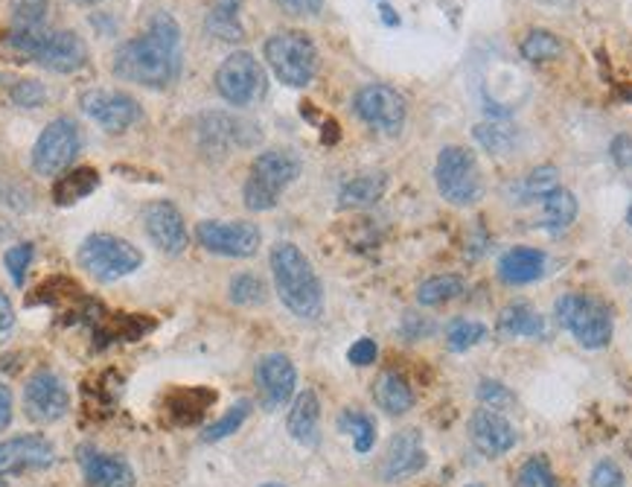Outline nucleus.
Segmentation results:
<instances>
[{"mask_svg":"<svg viewBox=\"0 0 632 487\" xmlns=\"http://www.w3.org/2000/svg\"><path fill=\"white\" fill-rule=\"evenodd\" d=\"M114 77L143 88H169L184 70L182 26L166 9L149 18L147 30L131 42H122L112 59Z\"/></svg>","mask_w":632,"mask_h":487,"instance_id":"obj_1","label":"nucleus"},{"mask_svg":"<svg viewBox=\"0 0 632 487\" xmlns=\"http://www.w3.org/2000/svg\"><path fill=\"white\" fill-rule=\"evenodd\" d=\"M271 278L289 313L304 322H313L324 313V287L318 271L295 243H278L271 248Z\"/></svg>","mask_w":632,"mask_h":487,"instance_id":"obj_2","label":"nucleus"},{"mask_svg":"<svg viewBox=\"0 0 632 487\" xmlns=\"http://www.w3.org/2000/svg\"><path fill=\"white\" fill-rule=\"evenodd\" d=\"M301 166L304 164L292 149H266V152H260L254 158L251 173L245 178V208L254 210V213L278 208L283 190L289 184H295V178L301 175Z\"/></svg>","mask_w":632,"mask_h":487,"instance_id":"obj_3","label":"nucleus"},{"mask_svg":"<svg viewBox=\"0 0 632 487\" xmlns=\"http://www.w3.org/2000/svg\"><path fill=\"white\" fill-rule=\"evenodd\" d=\"M271 73L289 88H306L318 73V47L301 30H278L262 44Z\"/></svg>","mask_w":632,"mask_h":487,"instance_id":"obj_4","label":"nucleus"},{"mask_svg":"<svg viewBox=\"0 0 632 487\" xmlns=\"http://www.w3.org/2000/svg\"><path fill=\"white\" fill-rule=\"evenodd\" d=\"M554 313L560 327L572 333L583 348L600 350L612 341L616 318H612V310L598 298L569 292V295L557 298Z\"/></svg>","mask_w":632,"mask_h":487,"instance_id":"obj_5","label":"nucleus"},{"mask_svg":"<svg viewBox=\"0 0 632 487\" xmlns=\"http://www.w3.org/2000/svg\"><path fill=\"white\" fill-rule=\"evenodd\" d=\"M434 184L449 205L469 208L484 196V178L476 155L467 147H446L434 164Z\"/></svg>","mask_w":632,"mask_h":487,"instance_id":"obj_6","label":"nucleus"},{"mask_svg":"<svg viewBox=\"0 0 632 487\" xmlns=\"http://www.w3.org/2000/svg\"><path fill=\"white\" fill-rule=\"evenodd\" d=\"M140 263H143L140 248L122 236L91 234L85 243L79 245V266L103 283L129 278L131 271L140 269Z\"/></svg>","mask_w":632,"mask_h":487,"instance_id":"obj_7","label":"nucleus"},{"mask_svg":"<svg viewBox=\"0 0 632 487\" xmlns=\"http://www.w3.org/2000/svg\"><path fill=\"white\" fill-rule=\"evenodd\" d=\"M216 91L227 105L245 108V105L260 103L269 88L266 70H262L260 59L248 50L231 53L222 65L216 68Z\"/></svg>","mask_w":632,"mask_h":487,"instance_id":"obj_8","label":"nucleus"},{"mask_svg":"<svg viewBox=\"0 0 632 487\" xmlns=\"http://www.w3.org/2000/svg\"><path fill=\"white\" fill-rule=\"evenodd\" d=\"M353 112L364 126H371L382 135H399L406 126L408 105L397 88L371 82V85H362L355 91Z\"/></svg>","mask_w":632,"mask_h":487,"instance_id":"obj_9","label":"nucleus"},{"mask_svg":"<svg viewBox=\"0 0 632 487\" xmlns=\"http://www.w3.org/2000/svg\"><path fill=\"white\" fill-rule=\"evenodd\" d=\"M82 149L79 123L70 117H56L44 126L33 147V170L38 175H59Z\"/></svg>","mask_w":632,"mask_h":487,"instance_id":"obj_10","label":"nucleus"},{"mask_svg":"<svg viewBox=\"0 0 632 487\" xmlns=\"http://www.w3.org/2000/svg\"><path fill=\"white\" fill-rule=\"evenodd\" d=\"M196 240L204 252L219 254V257H254L260 252L262 234L254 222H219V219H208L199 222L196 228Z\"/></svg>","mask_w":632,"mask_h":487,"instance_id":"obj_11","label":"nucleus"},{"mask_svg":"<svg viewBox=\"0 0 632 487\" xmlns=\"http://www.w3.org/2000/svg\"><path fill=\"white\" fill-rule=\"evenodd\" d=\"M70 411V392L52 371H35L24 385V415L38 427L56 424Z\"/></svg>","mask_w":632,"mask_h":487,"instance_id":"obj_12","label":"nucleus"},{"mask_svg":"<svg viewBox=\"0 0 632 487\" xmlns=\"http://www.w3.org/2000/svg\"><path fill=\"white\" fill-rule=\"evenodd\" d=\"M82 112L103 126L105 131H126L140 120L138 100L126 91H108V88H91L79 96Z\"/></svg>","mask_w":632,"mask_h":487,"instance_id":"obj_13","label":"nucleus"},{"mask_svg":"<svg viewBox=\"0 0 632 487\" xmlns=\"http://www.w3.org/2000/svg\"><path fill=\"white\" fill-rule=\"evenodd\" d=\"M196 129H199L201 149L219 152V155H227V152H234V149L251 147V143L260 140V131H257L254 123L239 120V117L225 112L201 114Z\"/></svg>","mask_w":632,"mask_h":487,"instance_id":"obj_14","label":"nucleus"},{"mask_svg":"<svg viewBox=\"0 0 632 487\" xmlns=\"http://www.w3.org/2000/svg\"><path fill=\"white\" fill-rule=\"evenodd\" d=\"M143 228H147L149 240H152L161 252L169 254V257L184 254V248L190 243L184 213L175 208L173 201L166 199L149 201L147 208H143Z\"/></svg>","mask_w":632,"mask_h":487,"instance_id":"obj_15","label":"nucleus"},{"mask_svg":"<svg viewBox=\"0 0 632 487\" xmlns=\"http://www.w3.org/2000/svg\"><path fill=\"white\" fill-rule=\"evenodd\" d=\"M56 464V447L44 436H21L0 441V476L47 471Z\"/></svg>","mask_w":632,"mask_h":487,"instance_id":"obj_16","label":"nucleus"},{"mask_svg":"<svg viewBox=\"0 0 632 487\" xmlns=\"http://www.w3.org/2000/svg\"><path fill=\"white\" fill-rule=\"evenodd\" d=\"M469 441L476 444V450L487 459H499V455L511 453L519 432L511 420L504 418L502 411L495 409H476L469 418Z\"/></svg>","mask_w":632,"mask_h":487,"instance_id":"obj_17","label":"nucleus"},{"mask_svg":"<svg viewBox=\"0 0 632 487\" xmlns=\"http://www.w3.org/2000/svg\"><path fill=\"white\" fill-rule=\"evenodd\" d=\"M425 464H429V455H425L420 429H402L390 438L388 453L382 459V479L402 482L408 476H417Z\"/></svg>","mask_w":632,"mask_h":487,"instance_id":"obj_18","label":"nucleus"},{"mask_svg":"<svg viewBox=\"0 0 632 487\" xmlns=\"http://www.w3.org/2000/svg\"><path fill=\"white\" fill-rule=\"evenodd\" d=\"M257 385H260L262 406L266 409H278L286 406L295 397L297 371L295 362L286 353H269L257 362Z\"/></svg>","mask_w":632,"mask_h":487,"instance_id":"obj_19","label":"nucleus"},{"mask_svg":"<svg viewBox=\"0 0 632 487\" xmlns=\"http://www.w3.org/2000/svg\"><path fill=\"white\" fill-rule=\"evenodd\" d=\"M35 61L52 73H77L87 65V44L77 30H52Z\"/></svg>","mask_w":632,"mask_h":487,"instance_id":"obj_20","label":"nucleus"},{"mask_svg":"<svg viewBox=\"0 0 632 487\" xmlns=\"http://www.w3.org/2000/svg\"><path fill=\"white\" fill-rule=\"evenodd\" d=\"M77 459L91 487H134V471L120 455L100 453L96 447H79Z\"/></svg>","mask_w":632,"mask_h":487,"instance_id":"obj_21","label":"nucleus"},{"mask_svg":"<svg viewBox=\"0 0 632 487\" xmlns=\"http://www.w3.org/2000/svg\"><path fill=\"white\" fill-rule=\"evenodd\" d=\"M289 436L295 438L297 444L304 447H318L320 441V403L315 392H301L292 401V409H289L286 418Z\"/></svg>","mask_w":632,"mask_h":487,"instance_id":"obj_22","label":"nucleus"},{"mask_svg":"<svg viewBox=\"0 0 632 487\" xmlns=\"http://www.w3.org/2000/svg\"><path fill=\"white\" fill-rule=\"evenodd\" d=\"M546 275V254L528 245H516L499 260V278L511 287H525Z\"/></svg>","mask_w":632,"mask_h":487,"instance_id":"obj_23","label":"nucleus"},{"mask_svg":"<svg viewBox=\"0 0 632 487\" xmlns=\"http://www.w3.org/2000/svg\"><path fill=\"white\" fill-rule=\"evenodd\" d=\"M245 0H213L204 15V33L213 35L216 42L239 44L245 38L243 26Z\"/></svg>","mask_w":632,"mask_h":487,"instance_id":"obj_24","label":"nucleus"},{"mask_svg":"<svg viewBox=\"0 0 632 487\" xmlns=\"http://www.w3.org/2000/svg\"><path fill=\"white\" fill-rule=\"evenodd\" d=\"M373 401L379 406L385 415L390 418H402L408 411L414 409V392H411V385L402 374L397 371H382L376 376V383H373Z\"/></svg>","mask_w":632,"mask_h":487,"instance_id":"obj_25","label":"nucleus"},{"mask_svg":"<svg viewBox=\"0 0 632 487\" xmlns=\"http://www.w3.org/2000/svg\"><path fill=\"white\" fill-rule=\"evenodd\" d=\"M213 401H216V394L208 389H178L164 401V411L175 427H192L208 415Z\"/></svg>","mask_w":632,"mask_h":487,"instance_id":"obj_26","label":"nucleus"},{"mask_svg":"<svg viewBox=\"0 0 632 487\" xmlns=\"http://www.w3.org/2000/svg\"><path fill=\"white\" fill-rule=\"evenodd\" d=\"M495 331L511 339H542L546 336V318L528 304V301H513L502 310Z\"/></svg>","mask_w":632,"mask_h":487,"instance_id":"obj_27","label":"nucleus"},{"mask_svg":"<svg viewBox=\"0 0 632 487\" xmlns=\"http://www.w3.org/2000/svg\"><path fill=\"white\" fill-rule=\"evenodd\" d=\"M385 190H388V175L385 173L355 175V178L341 184V190H338V205L350 210L371 208V205H376V201L385 196Z\"/></svg>","mask_w":632,"mask_h":487,"instance_id":"obj_28","label":"nucleus"},{"mask_svg":"<svg viewBox=\"0 0 632 487\" xmlns=\"http://www.w3.org/2000/svg\"><path fill=\"white\" fill-rule=\"evenodd\" d=\"M539 201H542V225H546L548 234L560 236L574 225V219H577V199H574L572 190L554 187V190L546 193Z\"/></svg>","mask_w":632,"mask_h":487,"instance_id":"obj_29","label":"nucleus"},{"mask_svg":"<svg viewBox=\"0 0 632 487\" xmlns=\"http://www.w3.org/2000/svg\"><path fill=\"white\" fill-rule=\"evenodd\" d=\"M96 187H100V173L94 166H77V170L59 175V182L52 184V199L56 205H77V201L87 199Z\"/></svg>","mask_w":632,"mask_h":487,"instance_id":"obj_30","label":"nucleus"},{"mask_svg":"<svg viewBox=\"0 0 632 487\" xmlns=\"http://www.w3.org/2000/svg\"><path fill=\"white\" fill-rule=\"evenodd\" d=\"M464 289H467V283H464V278H458V275H437V278H429L425 283H420L417 301L423 306L449 304V301L464 295Z\"/></svg>","mask_w":632,"mask_h":487,"instance_id":"obj_31","label":"nucleus"},{"mask_svg":"<svg viewBox=\"0 0 632 487\" xmlns=\"http://www.w3.org/2000/svg\"><path fill=\"white\" fill-rule=\"evenodd\" d=\"M476 140L490 152V155H511L516 143H519V131L507 126V123H481L476 126Z\"/></svg>","mask_w":632,"mask_h":487,"instance_id":"obj_32","label":"nucleus"},{"mask_svg":"<svg viewBox=\"0 0 632 487\" xmlns=\"http://www.w3.org/2000/svg\"><path fill=\"white\" fill-rule=\"evenodd\" d=\"M338 429H341V432H350L355 453L359 455L371 453L373 444H376V420H373L371 415H364V411L347 409L344 415L338 418Z\"/></svg>","mask_w":632,"mask_h":487,"instance_id":"obj_33","label":"nucleus"},{"mask_svg":"<svg viewBox=\"0 0 632 487\" xmlns=\"http://www.w3.org/2000/svg\"><path fill=\"white\" fill-rule=\"evenodd\" d=\"M522 56L528 61H554L563 56V42L548 30H530L519 44Z\"/></svg>","mask_w":632,"mask_h":487,"instance_id":"obj_34","label":"nucleus"},{"mask_svg":"<svg viewBox=\"0 0 632 487\" xmlns=\"http://www.w3.org/2000/svg\"><path fill=\"white\" fill-rule=\"evenodd\" d=\"M248 415H251V401H239L234 403L231 409L222 415V418L216 420V424H210L208 429H204V441L208 444H216V441H225L227 436H234V432H239V427H243L245 420H248Z\"/></svg>","mask_w":632,"mask_h":487,"instance_id":"obj_35","label":"nucleus"},{"mask_svg":"<svg viewBox=\"0 0 632 487\" xmlns=\"http://www.w3.org/2000/svg\"><path fill=\"white\" fill-rule=\"evenodd\" d=\"M487 327L481 322H469V318H455L446 331V348L452 353H464V350L476 348L478 341H484Z\"/></svg>","mask_w":632,"mask_h":487,"instance_id":"obj_36","label":"nucleus"},{"mask_svg":"<svg viewBox=\"0 0 632 487\" xmlns=\"http://www.w3.org/2000/svg\"><path fill=\"white\" fill-rule=\"evenodd\" d=\"M516 487H560V482L546 455H530L516 473Z\"/></svg>","mask_w":632,"mask_h":487,"instance_id":"obj_37","label":"nucleus"},{"mask_svg":"<svg viewBox=\"0 0 632 487\" xmlns=\"http://www.w3.org/2000/svg\"><path fill=\"white\" fill-rule=\"evenodd\" d=\"M231 301L239 306H260L266 301V283L257 275H236L231 280Z\"/></svg>","mask_w":632,"mask_h":487,"instance_id":"obj_38","label":"nucleus"},{"mask_svg":"<svg viewBox=\"0 0 632 487\" xmlns=\"http://www.w3.org/2000/svg\"><path fill=\"white\" fill-rule=\"evenodd\" d=\"M47 88L35 79H17L15 85L9 88V100L17 105V108H42L47 103Z\"/></svg>","mask_w":632,"mask_h":487,"instance_id":"obj_39","label":"nucleus"},{"mask_svg":"<svg viewBox=\"0 0 632 487\" xmlns=\"http://www.w3.org/2000/svg\"><path fill=\"white\" fill-rule=\"evenodd\" d=\"M50 0H12V26L47 24Z\"/></svg>","mask_w":632,"mask_h":487,"instance_id":"obj_40","label":"nucleus"},{"mask_svg":"<svg viewBox=\"0 0 632 487\" xmlns=\"http://www.w3.org/2000/svg\"><path fill=\"white\" fill-rule=\"evenodd\" d=\"M33 257H35L33 243H17V245H12L7 254H3V266H7L9 278H12V283H15V287H24L26 269H30Z\"/></svg>","mask_w":632,"mask_h":487,"instance_id":"obj_41","label":"nucleus"},{"mask_svg":"<svg viewBox=\"0 0 632 487\" xmlns=\"http://www.w3.org/2000/svg\"><path fill=\"white\" fill-rule=\"evenodd\" d=\"M478 401L484 403L487 409L507 411L516 406V394H513L504 383H495V380H481V385H478Z\"/></svg>","mask_w":632,"mask_h":487,"instance_id":"obj_42","label":"nucleus"},{"mask_svg":"<svg viewBox=\"0 0 632 487\" xmlns=\"http://www.w3.org/2000/svg\"><path fill=\"white\" fill-rule=\"evenodd\" d=\"M554 187H560V173H557V166L546 164V166H537V170H530V175L525 178V196L528 199H542L546 193H551Z\"/></svg>","mask_w":632,"mask_h":487,"instance_id":"obj_43","label":"nucleus"},{"mask_svg":"<svg viewBox=\"0 0 632 487\" xmlns=\"http://www.w3.org/2000/svg\"><path fill=\"white\" fill-rule=\"evenodd\" d=\"M589 487H624V471L616 462L604 459V462L595 464Z\"/></svg>","mask_w":632,"mask_h":487,"instance_id":"obj_44","label":"nucleus"},{"mask_svg":"<svg viewBox=\"0 0 632 487\" xmlns=\"http://www.w3.org/2000/svg\"><path fill=\"white\" fill-rule=\"evenodd\" d=\"M376 357H379V348H376V341L373 339H359L353 345V348L347 350V359L353 362V366L359 368H367L376 362Z\"/></svg>","mask_w":632,"mask_h":487,"instance_id":"obj_45","label":"nucleus"},{"mask_svg":"<svg viewBox=\"0 0 632 487\" xmlns=\"http://www.w3.org/2000/svg\"><path fill=\"white\" fill-rule=\"evenodd\" d=\"M286 15L295 18H313L324 9V0H274Z\"/></svg>","mask_w":632,"mask_h":487,"instance_id":"obj_46","label":"nucleus"},{"mask_svg":"<svg viewBox=\"0 0 632 487\" xmlns=\"http://www.w3.org/2000/svg\"><path fill=\"white\" fill-rule=\"evenodd\" d=\"M609 155L621 170H632V135H616L612 147H609Z\"/></svg>","mask_w":632,"mask_h":487,"instance_id":"obj_47","label":"nucleus"},{"mask_svg":"<svg viewBox=\"0 0 632 487\" xmlns=\"http://www.w3.org/2000/svg\"><path fill=\"white\" fill-rule=\"evenodd\" d=\"M402 333H406V339H411V341L425 339V336H432L434 333V324L429 322V318H423V315L408 313L406 322H402Z\"/></svg>","mask_w":632,"mask_h":487,"instance_id":"obj_48","label":"nucleus"},{"mask_svg":"<svg viewBox=\"0 0 632 487\" xmlns=\"http://www.w3.org/2000/svg\"><path fill=\"white\" fill-rule=\"evenodd\" d=\"M15 331V306L7 298V292H0V345L12 336Z\"/></svg>","mask_w":632,"mask_h":487,"instance_id":"obj_49","label":"nucleus"},{"mask_svg":"<svg viewBox=\"0 0 632 487\" xmlns=\"http://www.w3.org/2000/svg\"><path fill=\"white\" fill-rule=\"evenodd\" d=\"M12 409H15L12 392H9V385L0 383V432L12 424Z\"/></svg>","mask_w":632,"mask_h":487,"instance_id":"obj_50","label":"nucleus"},{"mask_svg":"<svg viewBox=\"0 0 632 487\" xmlns=\"http://www.w3.org/2000/svg\"><path fill=\"white\" fill-rule=\"evenodd\" d=\"M379 12H382V21H385L388 26H397L399 24V18L394 15V9H390V7H385V3H382Z\"/></svg>","mask_w":632,"mask_h":487,"instance_id":"obj_51","label":"nucleus"},{"mask_svg":"<svg viewBox=\"0 0 632 487\" xmlns=\"http://www.w3.org/2000/svg\"><path fill=\"white\" fill-rule=\"evenodd\" d=\"M627 225L632 228V205H630V210H627Z\"/></svg>","mask_w":632,"mask_h":487,"instance_id":"obj_52","label":"nucleus"},{"mask_svg":"<svg viewBox=\"0 0 632 487\" xmlns=\"http://www.w3.org/2000/svg\"><path fill=\"white\" fill-rule=\"evenodd\" d=\"M77 3H85V7H91V3H100V0H77Z\"/></svg>","mask_w":632,"mask_h":487,"instance_id":"obj_53","label":"nucleus"},{"mask_svg":"<svg viewBox=\"0 0 632 487\" xmlns=\"http://www.w3.org/2000/svg\"><path fill=\"white\" fill-rule=\"evenodd\" d=\"M262 487H286V485H280V482H269V485H262Z\"/></svg>","mask_w":632,"mask_h":487,"instance_id":"obj_54","label":"nucleus"},{"mask_svg":"<svg viewBox=\"0 0 632 487\" xmlns=\"http://www.w3.org/2000/svg\"><path fill=\"white\" fill-rule=\"evenodd\" d=\"M467 487H484V485H467Z\"/></svg>","mask_w":632,"mask_h":487,"instance_id":"obj_55","label":"nucleus"},{"mask_svg":"<svg viewBox=\"0 0 632 487\" xmlns=\"http://www.w3.org/2000/svg\"><path fill=\"white\" fill-rule=\"evenodd\" d=\"M0 487H3V482H0Z\"/></svg>","mask_w":632,"mask_h":487,"instance_id":"obj_56","label":"nucleus"}]
</instances>
